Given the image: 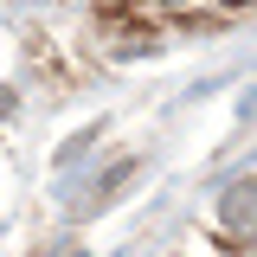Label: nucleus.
I'll return each mask as SVG.
<instances>
[{
    "instance_id": "obj_1",
    "label": "nucleus",
    "mask_w": 257,
    "mask_h": 257,
    "mask_svg": "<svg viewBox=\"0 0 257 257\" xmlns=\"http://www.w3.org/2000/svg\"><path fill=\"white\" fill-rule=\"evenodd\" d=\"M219 238L225 244H251L257 238V180H238L219 199Z\"/></svg>"
},
{
    "instance_id": "obj_2",
    "label": "nucleus",
    "mask_w": 257,
    "mask_h": 257,
    "mask_svg": "<svg viewBox=\"0 0 257 257\" xmlns=\"http://www.w3.org/2000/svg\"><path fill=\"white\" fill-rule=\"evenodd\" d=\"M225 7H251V0H225Z\"/></svg>"
}]
</instances>
